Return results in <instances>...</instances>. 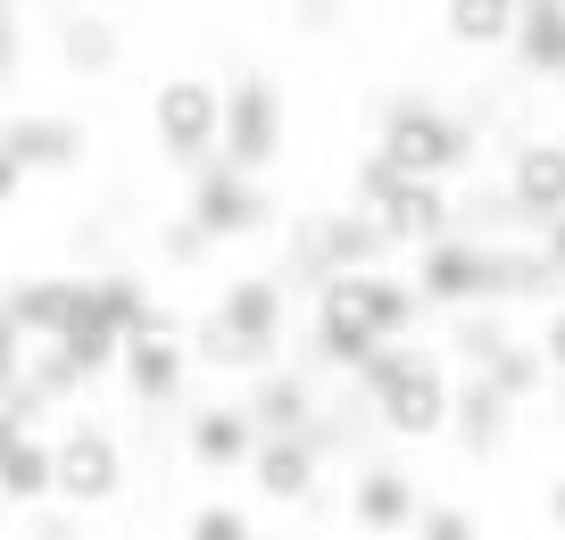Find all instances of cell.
<instances>
[{
    "mask_svg": "<svg viewBox=\"0 0 565 540\" xmlns=\"http://www.w3.org/2000/svg\"><path fill=\"white\" fill-rule=\"evenodd\" d=\"M358 391H366V407L383 416L391 441L449 433V407H458V383H449V367L433 349H383V358L358 374Z\"/></svg>",
    "mask_w": 565,
    "mask_h": 540,
    "instance_id": "6da1fadb",
    "label": "cell"
},
{
    "mask_svg": "<svg viewBox=\"0 0 565 540\" xmlns=\"http://www.w3.org/2000/svg\"><path fill=\"white\" fill-rule=\"evenodd\" d=\"M374 158H383L391 174H407V183H441L466 158V125L441 117V108H424V100H399L391 125H383V141H374Z\"/></svg>",
    "mask_w": 565,
    "mask_h": 540,
    "instance_id": "7a4b0ae2",
    "label": "cell"
},
{
    "mask_svg": "<svg viewBox=\"0 0 565 540\" xmlns=\"http://www.w3.org/2000/svg\"><path fill=\"white\" fill-rule=\"evenodd\" d=\"M150 134H159V150H175V158L225 150V92L200 84V75L159 84V92H150Z\"/></svg>",
    "mask_w": 565,
    "mask_h": 540,
    "instance_id": "3957f363",
    "label": "cell"
},
{
    "mask_svg": "<svg viewBox=\"0 0 565 540\" xmlns=\"http://www.w3.org/2000/svg\"><path fill=\"white\" fill-rule=\"evenodd\" d=\"M499 250H508V242L449 233L441 250H424V266H416V299H441V308H475V299H499Z\"/></svg>",
    "mask_w": 565,
    "mask_h": 540,
    "instance_id": "277c9868",
    "label": "cell"
},
{
    "mask_svg": "<svg viewBox=\"0 0 565 540\" xmlns=\"http://www.w3.org/2000/svg\"><path fill=\"white\" fill-rule=\"evenodd\" d=\"M51 457H58V499L67 507H108L125 490V449H117V433H100V424L58 433Z\"/></svg>",
    "mask_w": 565,
    "mask_h": 540,
    "instance_id": "5b68a950",
    "label": "cell"
},
{
    "mask_svg": "<svg viewBox=\"0 0 565 540\" xmlns=\"http://www.w3.org/2000/svg\"><path fill=\"white\" fill-rule=\"evenodd\" d=\"M75 308H84V283H67V275H34L18 292H0V316L25 332V349H51L75 325Z\"/></svg>",
    "mask_w": 565,
    "mask_h": 540,
    "instance_id": "8992f818",
    "label": "cell"
},
{
    "mask_svg": "<svg viewBox=\"0 0 565 540\" xmlns=\"http://www.w3.org/2000/svg\"><path fill=\"white\" fill-rule=\"evenodd\" d=\"M508 200H515L524 225H541V233L557 225V216H565V141H524V150H515Z\"/></svg>",
    "mask_w": 565,
    "mask_h": 540,
    "instance_id": "52a82bcc",
    "label": "cell"
},
{
    "mask_svg": "<svg viewBox=\"0 0 565 540\" xmlns=\"http://www.w3.org/2000/svg\"><path fill=\"white\" fill-rule=\"evenodd\" d=\"M209 316H216V325H225L233 341H242L249 358L266 367V358H275V341H282V283H266V275H242V283H233V292L216 299Z\"/></svg>",
    "mask_w": 565,
    "mask_h": 540,
    "instance_id": "ba28073f",
    "label": "cell"
},
{
    "mask_svg": "<svg viewBox=\"0 0 565 540\" xmlns=\"http://www.w3.org/2000/svg\"><path fill=\"white\" fill-rule=\"evenodd\" d=\"M258 216H266L258 183H249L242 167H225V158H216V167H209V174L192 183V225L209 233V242H225V233H249Z\"/></svg>",
    "mask_w": 565,
    "mask_h": 540,
    "instance_id": "9c48e42d",
    "label": "cell"
},
{
    "mask_svg": "<svg viewBox=\"0 0 565 540\" xmlns=\"http://www.w3.org/2000/svg\"><path fill=\"white\" fill-rule=\"evenodd\" d=\"M275 134H282V117H275V92L266 84H233L225 92V167H266L275 158Z\"/></svg>",
    "mask_w": 565,
    "mask_h": 540,
    "instance_id": "30bf717a",
    "label": "cell"
},
{
    "mask_svg": "<svg viewBox=\"0 0 565 540\" xmlns=\"http://www.w3.org/2000/svg\"><path fill=\"white\" fill-rule=\"evenodd\" d=\"M183 358H192V349L175 341V325L134 332V341H125V391H134V400H150V407H167V400L183 391Z\"/></svg>",
    "mask_w": 565,
    "mask_h": 540,
    "instance_id": "8fae6325",
    "label": "cell"
},
{
    "mask_svg": "<svg viewBox=\"0 0 565 540\" xmlns=\"http://www.w3.org/2000/svg\"><path fill=\"white\" fill-rule=\"evenodd\" d=\"M374 225H383V242L441 250V242H449V200H441V183H399V192L374 209Z\"/></svg>",
    "mask_w": 565,
    "mask_h": 540,
    "instance_id": "7c38bea8",
    "label": "cell"
},
{
    "mask_svg": "<svg viewBox=\"0 0 565 540\" xmlns=\"http://www.w3.org/2000/svg\"><path fill=\"white\" fill-rule=\"evenodd\" d=\"M350 516L366 523V532H407V523L424 516V499H416V483H407L399 466H366L358 490H350Z\"/></svg>",
    "mask_w": 565,
    "mask_h": 540,
    "instance_id": "4fadbf2b",
    "label": "cell"
},
{
    "mask_svg": "<svg viewBox=\"0 0 565 540\" xmlns=\"http://www.w3.org/2000/svg\"><path fill=\"white\" fill-rule=\"evenodd\" d=\"M317 400H308L300 374H258V391H249V424H258L266 441H308L317 433Z\"/></svg>",
    "mask_w": 565,
    "mask_h": 540,
    "instance_id": "5bb4252c",
    "label": "cell"
},
{
    "mask_svg": "<svg viewBox=\"0 0 565 540\" xmlns=\"http://www.w3.org/2000/svg\"><path fill=\"white\" fill-rule=\"evenodd\" d=\"M0 150L18 158V167H67V158L84 150V125L75 117H18L0 134Z\"/></svg>",
    "mask_w": 565,
    "mask_h": 540,
    "instance_id": "9a60e30c",
    "label": "cell"
},
{
    "mask_svg": "<svg viewBox=\"0 0 565 540\" xmlns=\"http://www.w3.org/2000/svg\"><path fill=\"white\" fill-rule=\"evenodd\" d=\"M249 474H258L266 499H308L317 490V441H258Z\"/></svg>",
    "mask_w": 565,
    "mask_h": 540,
    "instance_id": "2e32d148",
    "label": "cell"
},
{
    "mask_svg": "<svg viewBox=\"0 0 565 540\" xmlns=\"http://www.w3.org/2000/svg\"><path fill=\"white\" fill-rule=\"evenodd\" d=\"M0 499H18V507L58 499V457H51V441H34V433H25L18 449L0 457Z\"/></svg>",
    "mask_w": 565,
    "mask_h": 540,
    "instance_id": "e0dca14e",
    "label": "cell"
},
{
    "mask_svg": "<svg viewBox=\"0 0 565 540\" xmlns=\"http://www.w3.org/2000/svg\"><path fill=\"white\" fill-rule=\"evenodd\" d=\"M192 457H200V466H242V457H258V441H249V407H200V416H192Z\"/></svg>",
    "mask_w": 565,
    "mask_h": 540,
    "instance_id": "ac0fdd59",
    "label": "cell"
},
{
    "mask_svg": "<svg viewBox=\"0 0 565 540\" xmlns=\"http://www.w3.org/2000/svg\"><path fill=\"white\" fill-rule=\"evenodd\" d=\"M515 51L532 75H565V0H524L515 18Z\"/></svg>",
    "mask_w": 565,
    "mask_h": 540,
    "instance_id": "d6986e66",
    "label": "cell"
},
{
    "mask_svg": "<svg viewBox=\"0 0 565 540\" xmlns=\"http://www.w3.org/2000/svg\"><path fill=\"white\" fill-rule=\"evenodd\" d=\"M508 416H515V407L508 400H499V391L491 383H482V374H466V383H458V407H449V424H458V441H466V449H499V433H508Z\"/></svg>",
    "mask_w": 565,
    "mask_h": 540,
    "instance_id": "ffe728a7",
    "label": "cell"
},
{
    "mask_svg": "<svg viewBox=\"0 0 565 540\" xmlns=\"http://www.w3.org/2000/svg\"><path fill=\"white\" fill-rule=\"evenodd\" d=\"M515 0H458L449 9V42H466V51H491V42H515Z\"/></svg>",
    "mask_w": 565,
    "mask_h": 540,
    "instance_id": "44dd1931",
    "label": "cell"
},
{
    "mask_svg": "<svg viewBox=\"0 0 565 540\" xmlns=\"http://www.w3.org/2000/svg\"><path fill=\"white\" fill-rule=\"evenodd\" d=\"M482 383H491V391H499V400H508V407H524V400H541V391H548V383H557V374H548V358H541V341H515V349H508V358H499V367H491V374H482Z\"/></svg>",
    "mask_w": 565,
    "mask_h": 540,
    "instance_id": "7402d4cb",
    "label": "cell"
},
{
    "mask_svg": "<svg viewBox=\"0 0 565 540\" xmlns=\"http://www.w3.org/2000/svg\"><path fill=\"white\" fill-rule=\"evenodd\" d=\"M548 283H565L548 250H499V299H548Z\"/></svg>",
    "mask_w": 565,
    "mask_h": 540,
    "instance_id": "603a6c76",
    "label": "cell"
},
{
    "mask_svg": "<svg viewBox=\"0 0 565 540\" xmlns=\"http://www.w3.org/2000/svg\"><path fill=\"white\" fill-rule=\"evenodd\" d=\"M58 51H67V67L100 75V67H117V25L108 18H75L67 34H58Z\"/></svg>",
    "mask_w": 565,
    "mask_h": 540,
    "instance_id": "cb8c5ba5",
    "label": "cell"
},
{
    "mask_svg": "<svg viewBox=\"0 0 565 540\" xmlns=\"http://www.w3.org/2000/svg\"><path fill=\"white\" fill-rule=\"evenodd\" d=\"M508 349H515V341H508V325H499V316H458V358H466L475 374H491Z\"/></svg>",
    "mask_w": 565,
    "mask_h": 540,
    "instance_id": "d4e9b609",
    "label": "cell"
},
{
    "mask_svg": "<svg viewBox=\"0 0 565 540\" xmlns=\"http://www.w3.org/2000/svg\"><path fill=\"white\" fill-rule=\"evenodd\" d=\"M183 540H258V532H249V516H242V507L209 499V507L192 516V532H183Z\"/></svg>",
    "mask_w": 565,
    "mask_h": 540,
    "instance_id": "484cf974",
    "label": "cell"
},
{
    "mask_svg": "<svg viewBox=\"0 0 565 540\" xmlns=\"http://www.w3.org/2000/svg\"><path fill=\"white\" fill-rule=\"evenodd\" d=\"M416 532H424V540H475V516H466V507H433V499H424Z\"/></svg>",
    "mask_w": 565,
    "mask_h": 540,
    "instance_id": "4316f807",
    "label": "cell"
},
{
    "mask_svg": "<svg viewBox=\"0 0 565 540\" xmlns=\"http://www.w3.org/2000/svg\"><path fill=\"white\" fill-rule=\"evenodd\" d=\"M25 383V332L0 316V407H9V391Z\"/></svg>",
    "mask_w": 565,
    "mask_h": 540,
    "instance_id": "83f0119b",
    "label": "cell"
},
{
    "mask_svg": "<svg viewBox=\"0 0 565 540\" xmlns=\"http://www.w3.org/2000/svg\"><path fill=\"white\" fill-rule=\"evenodd\" d=\"M541 358H548V374H557V383H565V308L548 316V332H541Z\"/></svg>",
    "mask_w": 565,
    "mask_h": 540,
    "instance_id": "f1b7e54d",
    "label": "cell"
},
{
    "mask_svg": "<svg viewBox=\"0 0 565 540\" xmlns=\"http://www.w3.org/2000/svg\"><path fill=\"white\" fill-rule=\"evenodd\" d=\"M18 441H25V416H18V407H0V457L18 449Z\"/></svg>",
    "mask_w": 565,
    "mask_h": 540,
    "instance_id": "f546056e",
    "label": "cell"
},
{
    "mask_svg": "<svg viewBox=\"0 0 565 540\" xmlns=\"http://www.w3.org/2000/svg\"><path fill=\"white\" fill-rule=\"evenodd\" d=\"M541 250H548V266H557V275H565V216H557V225L541 233Z\"/></svg>",
    "mask_w": 565,
    "mask_h": 540,
    "instance_id": "4dcf8cb0",
    "label": "cell"
},
{
    "mask_svg": "<svg viewBox=\"0 0 565 540\" xmlns=\"http://www.w3.org/2000/svg\"><path fill=\"white\" fill-rule=\"evenodd\" d=\"M9 59H18V18L0 9V67H9Z\"/></svg>",
    "mask_w": 565,
    "mask_h": 540,
    "instance_id": "1f68e13d",
    "label": "cell"
},
{
    "mask_svg": "<svg viewBox=\"0 0 565 540\" xmlns=\"http://www.w3.org/2000/svg\"><path fill=\"white\" fill-rule=\"evenodd\" d=\"M18 183H25V167H18V158H9V150H0V200L18 192Z\"/></svg>",
    "mask_w": 565,
    "mask_h": 540,
    "instance_id": "d6a6232c",
    "label": "cell"
},
{
    "mask_svg": "<svg viewBox=\"0 0 565 540\" xmlns=\"http://www.w3.org/2000/svg\"><path fill=\"white\" fill-rule=\"evenodd\" d=\"M548 523H557V532H565V474H557V483H548Z\"/></svg>",
    "mask_w": 565,
    "mask_h": 540,
    "instance_id": "836d02e7",
    "label": "cell"
},
{
    "mask_svg": "<svg viewBox=\"0 0 565 540\" xmlns=\"http://www.w3.org/2000/svg\"><path fill=\"white\" fill-rule=\"evenodd\" d=\"M275 540H300V532H275Z\"/></svg>",
    "mask_w": 565,
    "mask_h": 540,
    "instance_id": "e575fe53",
    "label": "cell"
}]
</instances>
